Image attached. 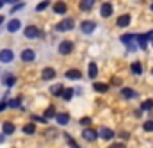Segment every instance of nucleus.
<instances>
[{
	"instance_id": "12",
	"label": "nucleus",
	"mask_w": 153,
	"mask_h": 148,
	"mask_svg": "<svg viewBox=\"0 0 153 148\" xmlns=\"http://www.w3.org/2000/svg\"><path fill=\"white\" fill-rule=\"evenodd\" d=\"M116 23H117V27H126L130 23V14H121Z\"/></svg>"
},
{
	"instance_id": "28",
	"label": "nucleus",
	"mask_w": 153,
	"mask_h": 148,
	"mask_svg": "<svg viewBox=\"0 0 153 148\" xmlns=\"http://www.w3.org/2000/svg\"><path fill=\"white\" fill-rule=\"evenodd\" d=\"M53 116H57V114H55V109L50 105V107L45 111V118H46V120H50V118H53Z\"/></svg>"
},
{
	"instance_id": "24",
	"label": "nucleus",
	"mask_w": 153,
	"mask_h": 148,
	"mask_svg": "<svg viewBox=\"0 0 153 148\" xmlns=\"http://www.w3.org/2000/svg\"><path fill=\"white\" fill-rule=\"evenodd\" d=\"M23 132H25V134H34V132H36V127H34V123H27V125L23 127Z\"/></svg>"
},
{
	"instance_id": "41",
	"label": "nucleus",
	"mask_w": 153,
	"mask_h": 148,
	"mask_svg": "<svg viewBox=\"0 0 153 148\" xmlns=\"http://www.w3.org/2000/svg\"><path fill=\"white\" fill-rule=\"evenodd\" d=\"M13 2H16V0H7V4H13Z\"/></svg>"
},
{
	"instance_id": "38",
	"label": "nucleus",
	"mask_w": 153,
	"mask_h": 148,
	"mask_svg": "<svg viewBox=\"0 0 153 148\" xmlns=\"http://www.w3.org/2000/svg\"><path fill=\"white\" fill-rule=\"evenodd\" d=\"M7 105H9V104H7V102H2V104H0V111H4V109H5V107H7Z\"/></svg>"
},
{
	"instance_id": "27",
	"label": "nucleus",
	"mask_w": 153,
	"mask_h": 148,
	"mask_svg": "<svg viewBox=\"0 0 153 148\" xmlns=\"http://www.w3.org/2000/svg\"><path fill=\"white\" fill-rule=\"evenodd\" d=\"M141 109H143V111H150V109H153V100H144L143 105H141Z\"/></svg>"
},
{
	"instance_id": "10",
	"label": "nucleus",
	"mask_w": 153,
	"mask_h": 148,
	"mask_svg": "<svg viewBox=\"0 0 153 148\" xmlns=\"http://www.w3.org/2000/svg\"><path fill=\"white\" fill-rule=\"evenodd\" d=\"M41 77H43V80H52V78L55 77V70H53V68H45L43 73H41Z\"/></svg>"
},
{
	"instance_id": "4",
	"label": "nucleus",
	"mask_w": 153,
	"mask_h": 148,
	"mask_svg": "<svg viewBox=\"0 0 153 148\" xmlns=\"http://www.w3.org/2000/svg\"><path fill=\"white\" fill-rule=\"evenodd\" d=\"M13 50H9V48H4L2 52H0V61L2 63H11L13 61Z\"/></svg>"
},
{
	"instance_id": "35",
	"label": "nucleus",
	"mask_w": 153,
	"mask_h": 148,
	"mask_svg": "<svg viewBox=\"0 0 153 148\" xmlns=\"http://www.w3.org/2000/svg\"><path fill=\"white\" fill-rule=\"evenodd\" d=\"M126 46H128V50H130V52H135V50H137V45H135L134 41H132V43H128Z\"/></svg>"
},
{
	"instance_id": "32",
	"label": "nucleus",
	"mask_w": 153,
	"mask_h": 148,
	"mask_svg": "<svg viewBox=\"0 0 153 148\" xmlns=\"http://www.w3.org/2000/svg\"><path fill=\"white\" fill-rule=\"evenodd\" d=\"M22 105V100L20 98H16V100H11L9 102V107H20Z\"/></svg>"
},
{
	"instance_id": "8",
	"label": "nucleus",
	"mask_w": 153,
	"mask_h": 148,
	"mask_svg": "<svg viewBox=\"0 0 153 148\" xmlns=\"http://www.w3.org/2000/svg\"><path fill=\"white\" fill-rule=\"evenodd\" d=\"M98 134H100V138H102V139H105V141H109V139H112V138H114V132H112L111 129H107V127L100 129V132H98Z\"/></svg>"
},
{
	"instance_id": "30",
	"label": "nucleus",
	"mask_w": 153,
	"mask_h": 148,
	"mask_svg": "<svg viewBox=\"0 0 153 148\" xmlns=\"http://www.w3.org/2000/svg\"><path fill=\"white\" fill-rule=\"evenodd\" d=\"M137 41H139V45H141V48H146V36L144 34H141V36H137Z\"/></svg>"
},
{
	"instance_id": "45",
	"label": "nucleus",
	"mask_w": 153,
	"mask_h": 148,
	"mask_svg": "<svg viewBox=\"0 0 153 148\" xmlns=\"http://www.w3.org/2000/svg\"><path fill=\"white\" fill-rule=\"evenodd\" d=\"M152 39H153V36H152Z\"/></svg>"
},
{
	"instance_id": "18",
	"label": "nucleus",
	"mask_w": 153,
	"mask_h": 148,
	"mask_svg": "<svg viewBox=\"0 0 153 148\" xmlns=\"http://www.w3.org/2000/svg\"><path fill=\"white\" fill-rule=\"evenodd\" d=\"M66 77L71 78V80H78V78L82 77V73H80V70H68V72H66Z\"/></svg>"
},
{
	"instance_id": "20",
	"label": "nucleus",
	"mask_w": 153,
	"mask_h": 148,
	"mask_svg": "<svg viewBox=\"0 0 153 148\" xmlns=\"http://www.w3.org/2000/svg\"><path fill=\"white\" fill-rule=\"evenodd\" d=\"M94 91H98V93H105L107 89H109V86L107 84H102V82H94Z\"/></svg>"
},
{
	"instance_id": "13",
	"label": "nucleus",
	"mask_w": 153,
	"mask_h": 148,
	"mask_svg": "<svg viewBox=\"0 0 153 148\" xmlns=\"http://www.w3.org/2000/svg\"><path fill=\"white\" fill-rule=\"evenodd\" d=\"M50 91H52V95H55V96H62L64 87H62V84H55V86L50 87Z\"/></svg>"
},
{
	"instance_id": "22",
	"label": "nucleus",
	"mask_w": 153,
	"mask_h": 148,
	"mask_svg": "<svg viewBox=\"0 0 153 148\" xmlns=\"http://www.w3.org/2000/svg\"><path fill=\"white\" fill-rule=\"evenodd\" d=\"M96 75H98V68H96L94 63H91V64H89V77H91V78H96Z\"/></svg>"
},
{
	"instance_id": "40",
	"label": "nucleus",
	"mask_w": 153,
	"mask_h": 148,
	"mask_svg": "<svg viewBox=\"0 0 153 148\" xmlns=\"http://www.w3.org/2000/svg\"><path fill=\"white\" fill-rule=\"evenodd\" d=\"M5 2H7V0H0V7H2V5H4Z\"/></svg>"
},
{
	"instance_id": "21",
	"label": "nucleus",
	"mask_w": 153,
	"mask_h": 148,
	"mask_svg": "<svg viewBox=\"0 0 153 148\" xmlns=\"http://www.w3.org/2000/svg\"><path fill=\"white\" fill-rule=\"evenodd\" d=\"M137 36H134V34H123L121 36V41L125 43V45H128V43H132V41H135Z\"/></svg>"
},
{
	"instance_id": "6",
	"label": "nucleus",
	"mask_w": 153,
	"mask_h": 148,
	"mask_svg": "<svg viewBox=\"0 0 153 148\" xmlns=\"http://www.w3.org/2000/svg\"><path fill=\"white\" fill-rule=\"evenodd\" d=\"M82 136H84V139H87V141H94L100 134H98L96 130H93V129H85V130L82 132Z\"/></svg>"
},
{
	"instance_id": "37",
	"label": "nucleus",
	"mask_w": 153,
	"mask_h": 148,
	"mask_svg": "<svg viewBox=\"0 0 153 148\" xmlns=\"http://www.w3.org/2000/svg\"><path fill=\"white\" fill-rule=\"evenodd\" d=\"M109 148H126V147H125L123 143H114V145H111Z\"/></svg>"
},
{
	"instance_id": "15",
	"label": "nucleus",
	"mask_w": 153,
	"mask_h": 148,
	"mask_svg": "<svg viewBox=\"0 0 153 148\" xmlns=\"http://www.w3.org/2000/svg\"><path fill=\"white\" fill-rule=\"evenodd\" d=\"M2 130H4V134H7V136H9V134H13V132H14V125H13L11 121H4V123H2Z\"/></svg>"
},
{
	"instance_id": "11",
	"label": "nucleus",
	"mask_w": 153,
	"mask_h": 148,
	"mask_svg": "<svg viewBox=\"0 0 153 148\" xmlns=\"http://www.w3.org/2000/svg\"><path fill=\"white\" fill-rule=\"evenodd\" d=\"M100 14H102L103 18H109V16L112 14V5H111V4H103V5H102V11H100Z\"/></svg>"
},
{
	"instance_id": "33",
	"label": "nucleus",
	"mask_w": 153,
	"mask_h": 148,
	"mask_svg": "<svg viewBox=\"0 0 153 148\" xmlns=\"http://www.w3.org/2000/svg\"><path fill=\"white\" fill-rule=\"evenodd\" d=\"M143 127H144V130H146V132H153V121H146Z\"/></svg>"
},
{
	"instance_id": "3",
	"label": "nucleus",
	"mask_w": 153,
	"mask_h": 148,
	"mask_svg": "<svg viewBox=\"0 0 153 148\" xmlns=\"http://www.w3.org/2000/svg\"><path fill=\"white\" fill-rule=\"evenodd\" d=\"M22 59H23L25 63H30V61L36 59V52H34L32 48H25V50L22 52Z\"/></svg>"
},
{
	"instance_id": "16",
	"label": "nucleus",
	"mask_w": 153,
	"mask_h": 148,
	"mask_svg": "<svg viewBox=\"0 0 153 148\" xmlns=\"http://www.w3.org/2000/svg\"><path fill=\"white\" fill-rule=\"evenodd\" d=\"M66 9H68V7H66V4H64V2H57V4L53 5V11H55L57 14H64V13H66Z\"/></svg>"
},
{
	"instance_id": "1",
	"label": "nucleus",
	"mask_w": 153,
	"mask_h": 148,
	"mask_svg": "<svg viewBox=\"0 0 153 148\" xmlns=\"http://www.w3.org/2000/svg\"><path fill=\"white\" fill-rule=\"evenodd\" d=\"M73 27H75V22L73 20H64V22H61V23L55 25V31L57 32H66V31H71Z\"/></svg>"
},
{
	"instance_id": "25",
	"label": "nucleus",
	"mask_w": 153,
	"mask_h": 148,
	"mask_svg": "<svg viewBox=\"0 0 153 148\" xmlns=\"http://www.w3.org/2000/svg\"><path fill=\"white\" fill-rule=\"evenodd\" d=\"M64 138H66V141L70 143V147H71V148H80V145H78L76 141H73V138H71L70 134H64Z\"/></svg>"
},
{
	"instance_id": "26",
	"label": "nucleus",
	"mask_w": 153,
	"mask_h": 148,
	"mask_svg": "<svg viewBox=\"0 0 153 148\" xmlns=\"http://www.w3.org/2000/svg\"><path fill=\"white\" fill-rule=\"evenodd\" d=\"M132 72H134L135 75L143 73V66H141V63H134V64H132Z\"/></svg>"
},
{
	"instance_id": "31",
	"label": "nucleus",
	"mask_w": 153,
	"mask_h": 148,
	"mask_svg": "<svg viewBox=\"0 0 153 148\" xmlns=\"http://www.w3.org/2000/svg\"><path fill=\"white\" fill-rule=\"evenodd\" d=\"M46 7H48V0H43L41 4H38V7H36V9H38V11H45Z\"/></svg>"
},
{
	"instance_id": "14",
	"label": "nucleus",
	"mask_w": 153,
	"mask_h": 148,
	"mask_svg": "<svg viewBox=\"0 0 153 148\" xmlns=\"http://www.w3.org/2000/svg\"><path fill=\"white\" fill-rule=\"evenodd\" d=\"M55 120H57V123H59V125H66V123L70 121V114L61 112V114H57V116H55Z\"/></svg>"
},
{
	"instance_id": "17",
	"label": "nucleus",
	"mask_w": 153,
	"mask_h": 148,
	"mask_svg": "<svg viewBox=\"0 0 153 148\" xmlns=\"http://www.w3.org/2000/svg\"><path fill=\"white\" fill-rule=\"evenodd\" d=\"M121 95H123V98L130 100V98H134V96H135V91H134V89H130V87H123V89H121Z\"/></svg>"
},
{
	"instance_id": "34",
	"label": "nucleus",
	"mask_w": 153,
	"mask_h": 148,
	"mask_svg": "<svg viewBox=\"0 0 153 148\" xmlns=\"http://www.w3.org/2000/svg\"><path fill=\"white\" fill-rule=\"evenodd\" d=\"M23 7H25V4H22V2H20V4H16V5H14V7L11 9V13H16V11H20V9H23Z\"/></svg>"
},
{
	"instance_id": "2",
	"label": "nucleus",
	"mask_w": 153,
	"mask_h": 148,
	"mask_svg": "<svg viewBox=\"0 0 153 148\" xmlns=\"http://www.w3.org/2000/svg\"><path fill=\"white\" fill-rule=\"evenodd\" d=\"M59 52H61L62 55L71 54V52H73V43H71V41H62V43L59 45Z\"/></svg>"
},
{
	"instance_id": "36",
	"label": "nucleus",
	"mask_w": 153,
	"mask_h": 148,
	"mask_svg": "<svg viewBox=\"0 0 153 148\" xmlns=\"http://www.w3.org/2000/svg\"><path fill=\"white\" fill-rule=\"evenodd\" d=\"M91 123V118H82L80 120V125H89Z\"/></svg>"
},
{
	"instance_id": "43",
	"label": "nucleus",
	"mask_w": 153,
	"mask_h": 148,
	"mask_svg": "<svg viewBox=\"0 0 153 148\" xmlns=\"http://www.w3.org/2000/svg\"><path fill=\"white\" fill-rule=\"evenodd\" d=\"M2 22H4V18H2V16H0V23H2Z\"/></svg>"
},
{
	"instance_id": "39",
	"label": "nucleus",
	"mask_w": 153,
	"mask_h": 148,
	"mask_svg": "<svg viewBox=\"0 0 153 148\" xmlns=\"http://www.w3.org/2000/svg\"><path fill=\"white\" fill-rule=\"evenodd\" d=\"M112 84H114V86H119V84H121V80H119V78H112Z\"/></svg>"
},
{
	"instance_id": "44",
	"label": "nucleus",
	"mask_w": 153,
	"mask_h": 148,
	"mask_svg": "<svg viewBox=\"0 0 153 148\" xmlns=\"http://www.w3.org/2000/svg\"><path fill=\"white\" fill-rule=\"evenodd\" d=\"M150 9H152V11H153V4H152V7H150Z\"/></svg>"
},
{
	"instance_id": "23",
	"label": "nucleus",
	"mask_w": 153,
	"mask_h": 148,
	"mask_svg": "<svg viewBox=\"0 0 153 148\" xmlns=\"http://www.w3.org/2000/svg\"><path fill=\"white\" fill-rule=\"evenodd\" d=\"M16 82V77H13V75H5L4 77V86H13Z\"/></svg>"
},
{
	"instance_id": "9",
	"label": "nucleus",
	"mask_w": 153,
	"mask_h": 148,
	"mask_svg": "<svg viewBox=\"0 0 153 148\" xmlns=\"http://www.w3.org/2000/svg\"><path fill=\"white\" fill-rule=\"evenodd\" d=\"M20 27H22V22L16 20V18L7 23V31H9V32H16V31H20Z\"/></svg>"
},
{
	"instance_id": "5",
	"label": "nucleus",
	"mask_w": 153,
	"mask_h": 148,
	"mask_svg": "<svg viewBox=\"0 0 153 148\" xmlns=\"http://www.w3.org/2000/svg\"><path fill=\"white\" fill-rule=\"evenodd\" d=\"M38 36H39V31L34 25H29V27L25 29V37H27V39H36Z\"/></svg>"
},
{
	"instance_id": "7",
	"label": "nucleus",
	"mask_w": 153,
	"mask_h": 148,
	"mask_svg": "<svg viewBox=\"0 0 153 148\" xmlns=\"http://www.w3.org/2000/svg\"><path fill=\"white\" fill-rule=\"evenodd\" d=\"M80 27H82V32H85V34H91V32H93V31L96 29V23H94V22H89V20H87V22H84V23H82Z\"/></svg>"
},
{
	"instance_id": "29",
	"label": "nucleus",
	"mask_w": 153,
	"mask_h": 148,
	"mask_svg": "<svg viewBox=\"0 0 153 148\" xmlns=\"http://www.w3.org/2000/svg\"><path fill=\"white\" fill-rule=\"evenodd\" d=\"M73 89H64V93H62V98L64 100H71V96H73Z\"/></svg>"
},
{
	"instance_id": "42",
	"label": "nucleus",
	"mask_w": 153,
	"mask_h": 148,
	"mask_svg": "<svg viewBox=\"0 0 153 148\" xmlns=\"http://www.w3.org/2000/svg\"><path fill=\"white\" fill-rule=\"evenodd\" d=\"M2 141H4V136H0V143H2Z\"/></svg>"
},
{
	"instance_id": "19",
	"label": "nucleus",
	"mask_w": 153,
	"mask_h": 148,
	"mask_svg": "<svg viewBox=\"0 0 153 148\" xmlns=\"http://www.w3.org/2000/svg\"><path fill=\"white\" fill-rule=\"evenodd\" d=\"M93 5H94V0H82L80 2V9L82 11H91Z\"/></svg>"
}]
</instances>
